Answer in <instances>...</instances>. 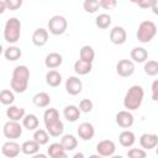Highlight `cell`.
Instances as JSON below:
<instances>
[{"instance_id": "2e32d148", "label": "cell", "mask_w": 158, "mask_h": 158, "mask_svg": "<svg viewBox=\"0 0 158 158\" xmlns=\"http://www.w3.org/2000/svg\"><path fill=\"white\" fill-rule=\"evenodd\" d=\"M48 41V31L43 27L36 28L35 32L32 33V43L37 47H42L47 43Z\"/></svg>"}, {"instance_id": "7bdbcfd3", "label": "cell", "mask_w": 158, "mask_h": 158, "mask_svg": "<svg viewBox=\"0 0 158 158\" xmlns=\"http://www.w3.org/2000/svg\"><path fill=\"white\" fill-rule=\"evenodd\" d=\"M31 158H48L46 154H43V153H36V154H33Z\"/></svg>"}, {"instance_id": "b9f144b4", "label": "cell", "mask_w": 158, "mask_h": 158, "mask_svg": "<svg viewBox=\"0 0 158 158\" xmlns=\"http://www.w3.org/2000/svg\"><path fill=\"white\" fill-rule=\"evenodd\" d=\"M6 10V6H5V1H1L0 0V14H4V11Z\"/></svg>"}, {"instance_id": "d6a6232c", "label": "cell", "mask_w": 158, "mask_h": 158, "mask_svg": "<svg viewBox=\"0 0 158 158\" xmlns=\"http://www.w3.org/2000/svg\"><path fill=\"white\" fill-rule=\"evenodd\" d=\"M143 70L148 77H156L158 74V62L157 60H146Z\"/></svg>"}, {"instance_id": "4dcf8cb0", "label": "cell", "mask_w": 158, "mask_h": 158, "mask_svg": "<svg viewBox=\"0 0 158 158\" xmlns=\"http://www.w3.org/2000/svg\"><path fill=\"white\" fill-rule=\"evenodd\" d=\"M33 141L37 142L40 146H43V144H47L48 141H49V135L47 133L46 130H42V128H37L33 133Z\"/></svg>"}, {"instance_id": "ba28073f", "label": "cell", "mask_w": 158, "mask_h": 158, "mask_svg": "<svg viewBox=\"0 0 158 158\" xmlns=\"http://www.w3.org/2000/svg\"><path fill=\"white\" fill-rule=\"evenodd\" d=\"M116 73L122 78H128L135 73V63L131 59H121L116 64Z\"/></svg>"}, {"instance_id": "d4e9b609", "label": "cell", "mask_w": 158, "mask_h": 158, "mask_svg": "<svg viewBox=\"0 0 158 158\" xmlns=\"http://www.w3.org/2000/svg\"><path fill=\"white\" fill-rule=\"evenodd\" d=\"M32 101L37 107H47L51 104V96L44 91H40L33 95Z\"/></svg>"}, {"instance_id": "277c9868", "label": "cell", "mask_w": 158, "mask_h": 158, "mask_svg": "<svg viewBox=\"0 0 158 158\" xmlns=\"http://www.w3.org/2000/svg\"><path fill=\"white\" fill-rule=\"evenodd\" d=\"M21 36V21L17 17H11L6 21L4 27V38L7 43L15 44Z\"/></svg>"}, {"instance_id": "f1b7e54d", "label": "cell", "mask_w": 158, "mask_h": 158, "mask_svg": "<svg viewBox=\"0 0 158 158\" xmlns=\"http://www.w3.org/2000/svg\"><path fill=\"white\" fill-rule=\"evenodd\" d=\"M94 58H95V52H94V49H93L91 46L85 44V46H83V47L80 48L79 59L85 60V62H89V63H93Z\"/></svg>"}, {"instance_id": "ac0fdd59", "label": "cell", "mask_w": 158, "mask_h": 158, "mask_svg": "<svg viewBox=\"0 0 158 158\" xmlns=\"http://www.w3.org/2000/svg\"><path fill=\"white\" fill-rule=\"evenodd\" d=\"M25 109L23 107H20V106H15V105H11L6 109V116L10 121H16L19 122L20 120L23 118L25 116Z\"/></svg>"}, {"instance_id": "8992f818", "label": "cell", "mask_w": 158, "mask_h": 158, "mask_svg": "<svg viewBox=\"0 0 158 158\" xmlns=\"http://www.w3.org/2000/svg\"><path fill=\"white\" fill-rule=\"evenodd\" d=\"M67 26H68V22H67V19L64 16L54 15L48 21V30L47 31H49L54 36H59V35H63L65 32Z\"/></svg>"}, {"instance_id": "ee69618b", "label": "cell", "mask_w": 158, "mask_h": 158, "mask_svg": "<svg viewBox=\"0 0 158 158\" xmlns=\"http://www.w3.org/2000/svg\"><path fill=\"white\" fill-rule=\"evenodd\" d=\"M52 158H68V156H67L65 152H62V153H59V154H57V156H54Z\"/></svg>"}, {"instance_id": "7a4b0ae2", "label": "cell", "mask_w": 158, "mask_h": 158, "mask_svg": "<svg viewBox=\"0 0 158 158\" xmlns=\"http://www.w3.org/2000/svg\"><path fill=\"white\" fill-rule=\"evenodd\" d=\"M30 80V69L26 65H17L12 70V77L10 80V86L14 93L22 94L26 91Z\"/></svg>"}, {"instance_id": "d590c367", "label": "cell", "mask_w": 158, "mask_h": 158, "mask_svg": "<svg viewBox=\"0 0 158 158\" xmlns=\"http://www.w3.org/2000/svg\"><path fill=\"white\" fill-rule=\"evenodd\" d=\"M127 157L128 158H146L147 153L142 148H131L127 151Z\"/></svg>"}, {"instance_id": "7402d4cb", "label": "cell", "mask_w": 158, "mask_h": 158, "mask_svg": "<svg viewBox=\"0 0 158 158\" xmlns=\"http://www.w3.org/2000/svg\"><path fill=\"white\" fill-rule=\"evenodd\" d=\"M38 125H40V121L35 114H27L22 118V126L28 131H36Z\"/></svg>"}, {"instance_id": "ffe728a7", "label": "cell", "mask_w": 158, "mask_h": 158, "mask_svg": "<svg viewBox=\"0 0 158 158\" xmlns=\"http://www.w3.org/2000/svg\"><path fill=\"white\" fill-rule=\"evenodd\" d=\"M118 142L122 147H132L136 142V136L132 131L130 130H125L118 135Z\"/></svg>"}, {"instance_id": "484cf974", "label": "cell", "mask_w": 158, "mask_h": 158, "mask_svg": "<svg viewBox=\"0 0 158 158\" xmlns=\"http://www.w3.org/2000/svg\"><path fill=\"white\" fill-rule=\"evenodd\" d=\"M59 143L62 144L64 151H74L78 146V139L73 135H63Z\"/></svg>"}, {"instance_id": "6da1fadb", "label": "cell", "mask_w": 158, "mask_h": 158, "mask_svg": "<svg viewBox=\"0 0 158 158\" xmlns=\"http://www.w3.org/2000/svg\"><path fill=\"white\" fill-rule=\"evenodd\" d=\"M43 121L46 126V131L52 137H59L63 135L64 125L59 118V112L54 107H49L43 114Z\"/></svg>"}, {"instance_id": "f6af8a7d", "label": "cell", "mask_w": 158, "mask_h": 158, "mask_svg": "<svg viewBox=\"0 0 158 158\" xmlns=\"http://www.w3.org/2000/svg\"><path fill=\"white\" fill-rule=\"evenodd\" d=\"M72 158H85L84 157V153H81V152H78V153H75Z\"/></svg>"}, {"instance_id": "836d02e7", "label": "cell", "mask_w": 158, "mask_h": 158, "mask_svg": "<svg viewBox=\"0 0 158 158\" xmlns=\"http://www.w3.org/2000/svg\"><path fill=\"white\" fill-rule=\"evenodd\" d=\"M83 7L86 12L89 14H94L99 10V4H98V0H85L83 2Z\"/></svg>"}, {"instance_id": "9a60e30c", "label": "cell", "mask_w": 158, "mask_h": 158, "mask_svg": "<svg viewBox=\"0 0 158 158\" xmlns=\"http://www.w3.org/2000/svg\"><path fill=\"white\" fill-rule=\"evenodd\" d=\"M139 144L142 149H153L158 144V136L154 133H143L139 137Z\"/></svg>"}, {"instance_id": "30bf717a", "label": "cell", "mask_w": 158, "mask_h": 158, "mask_svg": "<svg viewBox=\"0 0 158 158\" xmlns=\"http://www.w3.org/2000/svg\"><path fill=\"white\" fill-rule=\"evenodd\" d=\"M21 152V146L16 141H7L1 147V153L6 158H16Z\"/></svg>"}, {"instance_id": "5b68a950", "label": "cell", "mask_w": 158, "mask_h": 158, "mask_svg": "<svg viewBox=\"0 0 158 158\" xmlns=\"http://www.w3.org/2000/svg\"><path fill=\"white\" fill-rule=\"evenodd\" d=\"M157 35V26L153 21H149V20H146V21H142L139 25H138V28H137V32H136V37L139 42L142 43H148L151 42Z\"/></svg>"}, {"instance_id": "52a82bcc", "label": "cell", "mask_w": 158, "mask_h": 158, "mask_svg": "<svg viewBox=\"0 0 158 158\" xmlns=\"http://www.w3.org/2000/svg\"><path fill=\"white\" fill-rule=\"evenodd\" d=\"M2 133L9 141H15L22 135V126L16 121H7L2 127Z\"/></svg>"}, {"instance_id": "5bb4252c", "label": "cell", "mask_w": 158, "mask_h": 158, "mask_svg": "<svg viewBox=\"0 0 158 158\" xmlns=\"http://www.w3.org/2000/svg\"><path fill=\"white\" fill-rule=\"evenodd\" d=\"M77 132H78V136L83 141H90L95 135V128H94L93 123H90V122H81L79 125Z\"/></svg>"}, {"instance_id": "c3c4849f", "label": "cell", "mask_w": 158, "mask_h": 158, "mask_svg": "<svg viewBox=\"0 0 158 158\" xmlns=\"http://www.w3.org/2000/svg\"><path fill=\"white\" fill-rule=\"evenodd\" d=\"M2 53H4V48H2V46L0 44V56H1Z\"/></svg>"}, {"instance_id": "d6986e66", "label": "cell", "mask_w": 158, "mask_h": 158, "mask_svg": "<svg viewBox=\"0 0 158 158\" xmlns=\"http://www.w3.org/2000/svg\"><path fill=\"white\" fill-rule=\"evenodd\" d=\"M130 54L133 63H144L148 59V52L143 47H133Z\"/></svg>"}, {"instance_id": "f35d334b", "label": "cell", "mask_w": 158, "mask_h": 158, "mask_svg": "<svg viewBox=\"0 0 158 158\" xmlns=\"http://www.w3.org/2000/svg\"><path fill=\"white\" fill-rule=\"evenodd\" d=\"M98 4H99V7H104V9H114L116 5H117V2H116V0H99L98 1Z\"/></svg>"}, {"instance_id": "f546056e", "label": "cell", "mask_w": 158, "mask_h": 158, "mask_svg": "<svg viewBox=\"0 0 158 158\" xmlns=\"http://www.w3.org/2000/svg\"><path fill=\"white\" fill-rule=\"evenodd\" d=\"M15 101V94L10 89H4L0 91V102L6 106H11Z\"/></svg>"}, {"instance_id": "7c38bea8", "label": "cell", "mask_w": 158, "mask_h": 158, "mask_svg": "<svg viewBox=\"0 0 158 158\" xmlns=\"http://www.w3.org/2000/svg\"><path fill=\"white\" fill-rule=\"evenodd\" d=\"M115 120H116V123H117L121 128H130V127L133 125V121H135L133 115H132L130 111H127V110L118 111V112L116 114Z\"/></svg>"}, {"instance_id": "603a6c76", "label": "cell", "mask_w": 158, "mask_h": 158, "mask_svg": "<svg viewBox=\"0 0 158 158\" xmlns=\"http://www.w3.org/2000/svg\"><path fill=\"white\" fill-rule=\"evenodd\" d=\"M46 83L49 86H52V88L59 86L60 83H62V75H60V73L57 72V70H54V69L48 70L47 74H46Z\"/></svg>"}, {"instance_id": "74e56055", "label": "cell", "mask_w": 158, "mask_h": 158, "mask_svg": "<svg viewBox=\"0 0 158 158\" xmlns=\"http://www.w3.org/2000/svg\"><path fill=\"white\" fill-rule=\"evenodd\" d=\"M5 6L9 10H17L22 6V0H5Z\"/></svg>"}, {"instance_id": "44dd1931", "label": "cell", "mask_w": 158, "mask_h": 158, "mask_svg": "<svg viewBox=\"0 0 158 158\" xmlns=\"http://www.w3.org/2000/svg\"><path fill=\"white\" fill-rule=\"evenodd\" d=\"M63 116L69 122H75L80 117V110L75 105H67L63 110Z\"/></svg>"}, {"instance_id": "bcb514c9", "label": "cell", "mask_w": 158, "mask_h": 158, "mask_svg": "<svg viewBox=\"0 0 158 158\" xmlns=\"http://www.w3.org/2000/svg\"><path fill=\"white\" fill-rule=\"evenodd\" d=\"M89 158H104V157H101V156H99V154L96 153V154H91V156H89Z\"/></svg>"}, {"instance_id": "83f0119b", "label": "cell", "mask_w": 158, "mask_h": 158, "mask_svg": "<svg viewBox=\"0 0 158 158\" xmlns=\"http://www.w3.org/2000/svg\"><path fill=\"white\" fill-rule=\"evenodd\" d=\"M21 56H22V52L17 46H9L6 49H4V57L10 62H15L20 59Z\"/></svg>"}, {"instance_id": "3957f363", "label": "cell", "mask_w": 158, "mask_h": 158, "mask_svg": "<svg viewBox=\"0 0 158 158\" xmlns=\"http://www.w3.org/2000/svg\"><path fill=\"white\" fill-rule=\"evenodd\" d=\"M143 98H144L143 88L141 85H132L127 90V93L123 98L125 109H127V111H133V110L139 109V106L142 105Z\"/></svg>"}, {"instance_id": "8d00e7d4", "label": "cell", "mask_w": 158, "mask_h": 158, "mask_svg": "<svg viewBox=\"0 0 158 158\" xmlns=\"http://www.w3.org/2000/svg\"><path fill=\"white\" fill-rule=\"evenodd\" d=\"M93 101L90 99H83L80 102H79V110L80 112H90L93 110Z\"/></svg>"}, {"instance_id": "1f68e13d", "label": "cell", "mask_w": 158, "mask_h": 158, "mask_svg": "<svg viewBox=\"0 0 158 158\" xmlns=\"http://www.w3.org/2000/svg\"><path fill=\"white\" fill-rule=\"evenodd\" d=\"M95 25L101 30L109 28V26L111 25V16L109 14H100L95 19Z\"/></svg>"}, {"instance_id": "cb8c5ba5", "label": "cell", "mask_w": 158, "mask_h": 158, "mask_svg": "<svg viewBox=\"0 0 158 158\" xmlns=\"http://www.w3.org/2000/svg\"><path fill=\"white\" fill-rule=\"evenodd\" d=\"M91 69H93V63H89L81 59H78L74 63V72L78 75H86L91 72Z\"/></svg>"}, {"instance_id": "4fadbf2b", "label": "cell", "mask_w": 158, "mask_h": 158, "mask_svg": "<svg viewBox=\"0 0 158 158\" xmlns=\"http://www.w3.org/2000/svg\"><path fill=\"white\" fill-rule=\"evenodd\" d=\"M126 38H127V33H126V30L121 26H115L111 28L110 31V41L111 43L114 44H123L126 42Z\"/></svg>"}, {"instance_id": "ab89813d", "label": "cell", "mask_w": 158, "mask_h": 158, "mask_svg": "<svg viewBox=\"0 0 158 158\" xmlns=\"http://www.w3.org/2000/svg\"><path fill=\"white\" fill-rule=\"evenodd\" d=\"M133 2L142 9H148V7H153L158 1L157 0H143V1H133Z\"/></svg>"}, {"instance_id": "60d3db41", "label": "cell", "mask_w": 158, "mask_h": 158, "mask_svg": "<svg viewBox=\"0 0 158 158\" xmlns=\"http://www.w3.org/2000/svg\"><path fill=\"white\" fill-rule=\"evenodd\" d=\"M158 80H154L153 84H152V100L153 101H157L158 100Z\"/></svg>"}, {"instance_id": "e575fe53", "label": "cell", "mask_w": 158, "mask_h": 158, "mask_svg": "<svg viewBox=\"0 0 158 158\" xmlns=\"http://www.w3.org/2000/svg\"><path fill=\"white\" fill-rule=\"evenodd\" d=\"M62 152H65V151H64V148L62 147V144L58 143V142L49 144V147L47 148V153H48V156H49L51 158L54 157V156H57V154H59V153H62Z\"/></svg>"}, {"instance_id": "8fae6325", "label": "cell", "mask_w": 158, "mask_h": 158, "mask_svg": "<svg viewBox=\"0 0 158 158\" xmlns=\"http://www.w3.org/2000/svg\"><path fill=\"white\" fill-rule=\"evenodd\" d=\"M65 90L69 95H78L83 90V81L78 77H69L65 81Z\"/></svg>"}, {"instance_id": "9c48e42d", "label": "cell", "mask_w": 158, "mask_h": 158, "mask_svg": "<svg viewBox=\"0 0 158 158\" xmlns=\"http://www.w3.org/2000/svg\"><path fill=\"white\" fill-rule=\"evenodd\" d=\"M116 151V144L111 139H102L96 144V152L101 157H111Z\"/></svg>"}, {"instance_id": "e0dca14e", "label": "cell", "mask_w": 158, "mask_h": 158, "mask_svg": "<svg viewBox=\"0 0 158 158\" xmlns=\"http://www.w3.org/2000/svg\"><path fill=\"white\" fill-rule=\"evenodd\" d=\"M62 62H63V57H62V54H59L57 52H51L44 58V65L49 69L58 68L62 64Z\"/></svg>"}, {"instance_id": "4316f807", "label": "cell", "mask_w": 158, "mask_h": 158, "mask_svg": "<svg viewBox=\"0 0 158 158\" xmlns=\"http://www.w3.org/2000/svg\"><path fill=\"white\" fill-rule=\"evenodd\" d=\"M38 151H40V144L37 142H35L33 139L25 141L21 144V152L27 156H33V154L38 153Z\"/></svg>"}, {"instance_id": "7dc6e473", "label": "cell", "mask_w": 158, "mask_h": 158, "mask_svg": "<svg viewBox=\"0 0 158 158\" xmlns=\"http://www.w3.org/2000/svg\"><path fill=\"white\" fill-rule=\"evenodd\" d=\"M109 158H123L122 156H111V157H109Z\"/></svg>"}]
</instances>
